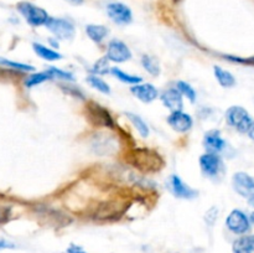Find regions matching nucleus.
Returning <instances> with one entry per match:
<instances>
[{"mask_svg":"<svg viewBox=\"0 0 254 253\" xmlns=\"http://www.w3.org/2000/svg\"><path fill=\"white\" fill-rule=\"evenodd\" d=\"M130 92L139 99V101L144 102V103H151L158 98L159 93L155 86L151 83H139L134 84L130 88Z\"/></svg>","mask_w":254,"mask_h":253,"instance_id":"dca6fc26","label":"nucleus"},{"mask_svg":"<svg viewBox=\"0 0 254 253\" xmlns=\"http://www.w3.org/2000/svg\"><path fill=\"white\" fill-rule=\"evenodd\" d=\"M87 82H88V83L91 84V86L93 87L94 89L102 92V93H104V94L111 93V88H109L108 83H107V82H104L103 79L101 78V77L88 76V77H87Z\"/></svg>","mask_w":254,"mask_h":253,"instance_id":"bb28decb","label":"nucleus"},{"mask_svg":"<svg viewBox=\"0 0 254 253\" xmlns=\"http://www.w3.org/2000/svg\"><path fill=\"white\" fill-rule=\"evenodd\" d=\"M247 134L250 135L251 139H253V140H254V121L252 122V124H251L250 129H248V131H247Z\"/></svg>","mask_w":254,"mask_h":253,"instance_id":"f704fd0d","label":"nucleus"},{"mask_svg":"<svg viewBox=\"0 0 254 253\" xmlns=\"http://www.w3.org/2000/svg\"><path fill=\"white\" fill-rule=\"evenodd\" d=\"M232 184L236 192L243 197L250 198L254 193V179L243 171L236 173L233 175Z\"/></svg>","mask_w":254,"mask_h":253,"instance_id":"9d476101","label":"nucleus"},{"mask_svg":"<svg viewBox=\"0 0 254 253\" xmlns=\"http://www.w3.org/2000/svg\"><path fill=\"white\" fill-rule=\"evenodd\" d=\"M217 215H218V208L217 207H211L210 210L206 212V217H205L206 222H207L210 226H212L213 223H215V221L217 220V217H218Z\"/></svg>","mask_w":254,"mask_h":253,"instance_id":"2f4dec72","label":"nucleus"},{"mask_svg":"<svg viewBox=\"0 0 254 253\" xmlns=\"http://www.w3.org/2000/svg\"><path fill=\"white\" fill-rule=\"evenodd\" d=\"M250 221H251V223H253V225H254V212L252 213V215H251V217H250Z\"/></svg>","mask_w":254,"mask_h":253,"instance_id":"4c0bfd02","label":"nucleus"},{"mask_svg":"<svg viewBox=\"0 0 254 253\" xmlns=\"http://www.w3.org/2000/svg\"><path fill=\"white\" fill-rule=\"evenodd\" d=\"M112 74H113L114 77H117V78L119 79V81L124 82V83H128V84H139L140 83L143 79H141V77L139 76H134V74H129V73H126L124 71H122L121 68H118V67H113L112 68Z\"/></svg>","mask_w":254,"mask_h":253,"instance_id":"5701e85b","label":"nucleus"},{"mask_svg":"<svg viewBox=\"0 0 254 253\" xmlns=\"http://www.w3.org/2000/svg\"><path fill=\"white\" fill-rule=\"evenodd\" d=\"M178 86V89L180 91V93L183 96L188 97L190 99V102H195L196 101V91L193 89V87H191V84H189L188 82L185 81H179L176 83Z\"/></svg>","mask_w":254,"mask_h":253,"instance_id":"cd10ccee","label":"nucleus"},{"mask_svg":"<svg viewBox=\"0 0 254 253\" xmlns=\"http://www.w3.org/2000/svg\"><path fill=\"white\" fill-rule=\"evenodd\" d=\"M141 64L145 68V71H148L149 73L153 74V76H158L160 73V67H159V62L156 61L154 57L148 56V55H144L143 59H141Z\"/></svg>","mask_w":254,"mask_h":253,"instance_id":"a878e982","label":"nucleus"},{"mask_svg":"<svg viewBox=\"0 0 254 253\" xmlns=\"http://www.w3.org/2000/svg\"><path fill=\"white\" fill-rule=\"evenodd\" d=\"M126 116L128 117L129 121L133 123V126H135V129L138 130V133L140 134L143 138H148L149 136V133H150V130H149V126L148 124L144 122V119L141 118V117L136 116V114L134 113H130V112H128V113H126Z\"/></svg>","mask_w":254,"mask_h":253,"instance_id":"4be33fe9","label":"nucleus"},{"mask_svg":"<svg viewBox=\"0 0 254 253\" xmlns=\"http://www.w3.org/2000/svg\"><path fill=\"white\" fill-rule=\"evenodd\" d=\"M203 146H205L206 151L207 153H213L218 154L221 151H223L227 146V141L222 138L220 130H208L205 134V138H203Z\"/></svg>","mask_w":254,"mask_h":253,"instance_id":"2eb2a0df","label":"nucleus"},{"mask_svg":"<svg viewBox=\"0 0 254 253\" xmlns=\"http://www.w3.org/2000/svg\"><path fill=\"white\" fill-rule=\"evenodd\" d=\"M226 226L231 232L236 235H243L251 228V221L243 211L233 210L226 218Z\"/></svg>","mask_w":254,"mask_h":253,"instance_id":"6e6552de","label":"nucleus"},{"mask_svg":"<svg viewBox=\"0 0 254 253\" xmlns=\"http://www.w3.org/2000/svg\"><path fill=\"white\" fill-rule=\"evenodd\" d=\"M248 202H250V205L252 206V207H254V193L252 196H251L250 198H248Z\"/></svg>","mask_w":254,"mask_h":253,"instance_id":"e433bc0d","label":"nucleus"},{"mask_svg":"<svg viewBox=\"0 0 254 253\" xmlns=\"http://www.w3.org/2000/svg\"><path fill=\"white\" fill-rule=\"evenodd\" d=\"M16 246L14 245V243L9 242V241L4 240V238H0V250H12V248H15Z\"/></svg>","mask_w":254,"mask_h":253,"instance_id":"473e14b6","label":"nucleus"},{"mask_svg":"<svg viewBox=\"0 0 254 253\" xmlns=\"http://www.w3.org/2000/svg\"><path fill=\"white\" fill-rule=\"evenodd\" d=\"M45 26L57 37L61 40H71L74 36V26L71 21L66 19H57V17H49Z\"/></svg>","mask_w":254,"mask_h":253,"instance_id":"0eeeda50","label":"nucleus"},{"mask_svg":"<svg viewBox=\"0 0 254 253\" xmlns=\"http://www.w3.org/2000/svg\"><path fill=\"white\" fill-rule=\"evenodd\" d=\"M67 253H87L81 246L77 245H71L68 248H67Z\"/></svg>","mask_w":254,"mask_h":253,"instance_id":"72a5a7b5","label":"nucleus"},{"mask_svg":"<svg viewBox=\"0 0 254 253\" xmlns=\"http://www.w3.org/2000/svg\"><path fill=\"white\" fill-rule=\"evenodd\" d=\"M66 1H68L72 5H82L84 0H66Z\"/></svg>","mask_w":254,"mask_h":253,"instance_id":"c9c22d12","label":"nucleus"},{"mask_svg":"<svg viewBox=\"0 0 254 253\" xmlns=\"http://www.w3.org/2000/svg\"><path fill=\"white\" fill-rule=\"evenodd\" d=\"M226 121L231 126L236 128L241 133H247L253 122L250 113L243 107L240 106H232L227 109Z\"/></svg>","mask_w":254,"mask_h":253,"instance_id":"423d86ee","label":"nucleus"},{"mask_svg":"<svg viewBox=\"0 0 254 253\" xmlns=\"http://www.w3.org/2000/svg\"><path fill=\"white\" fill-rule=\"evenodd\" d=\"M108 29L103 25H87L86 26V34L88 35L89 39L92 41L97 42V44H101L104 39L108 35Z\"/></svg>","mask_w":254,"mask_h":253,"instance_id":"6ab92c4d","label":"nucleus"},{"mask_svg":"<svg viewBox=\"0 0 254 253\" xmlns=\"http://www.w3.org/2000/svg\"><path fill=\"white\" fill-rule=\"evenodd\" d=\"M87 114H88V121L94 126L109 129H113L116 126L112 114L109 113L108 109L102 107L101 104L94 103V102L87 104Z\"/></svg>","mask_w":254,"mask_h":253,"instance_id":"20e7f679","label":"nucleus"},{"mask_svg":"<svg viewBox=\"0 0 254 253\" xmlns=\"http://www.w3.org/2000/svg\"><path fill=\"white\" fill-rule=\"evenodd\" d=\"M107 14L116 24L127 25L133 20L131 10L123 2H111L107 6Z\"/></svg>","mask_w":254,"mask_h":253,"instance_id":"9b49d317","label":"nucleus"},{"mask_svg":"<svg viewBox=\"0 0 254 253\" xmlns=\"http://www.w3.org/2000/svg\"><path fill=\"white\" fill-rule=\"evenodd\" d=\"M107 57L109 61L121 63L131 59V51L123 41L114 39L109 41L107 47Z\"/></svg>","mask_w":254,"mask_h":253,"instance_id":"1a4fd4ad","label":"nucleus"},{"mask_svg":"<svg viewBox=\"0 0 254 253\" xmlns=\"http://www.w3.org/2000/svg\"><path fill=\"white\" fill-rule=\"evenodd\" d=\"M226 59L230 60L232 62H237V63H242V64H248V66H254V57H248V59H243V57H237V56H225Z\"/></svg>","mask_w":254,"mask_h":253,"instance_id":"7c9ffc66","label":"nucleus"},{"mask_svg":"<svg viewBox=\"0 0 254 253\" xmlns=\"http://www.w3.org/2000/svg\"><path fill=\"white\" fill-rule=\"evenodd\" d=\"M50 78H52V76L49 71L30 74V76L26 77V79H25V86H26L27 88H32V87L37 86V84L44 83L45 81H47V79Z\"/></svg>","mask_w":254,"mask_h":253,"instance_id":"b1692460","label":"nucleus"},{"mask_svg":"<svg viewBox=\"0 0 254 253\" xmlns=\"http://www.w3.org/2000/svg\"><path fill=\"white\" fill-rule=\"evenodd\" d=\"M200 168L201 171L206 178H210L212 180L222 178L225 173V164L218 154L205 153L200 156Z\"/></svg>","mask_w":254,"mask_h":253,"instance_id":"7ed1b4c3","label":"nucleus"},{"mask_svg":"<svg viewBox=\"0 0 254 253\" xmlns=\"http://www.w3.org/2000/svg\"><path fill=\"white\" fill-rule=\"evenodd\" d=\"M17 10H19L20 14L25 17L27 24L31 25V26L34 27L46 25L47 20H49L50 17L42 7H39L36 6V5L27 1L19 2V4H17Z\"/></svg>","mask_w":254,"mask_h":253,"instance_id":"39448f33","label":"nucleus"},{"mask_svg":"<svg viewBox=\"0 0 254 253\" xmlns=\"http://www.w3.org/2000/svg\"><path fill=\"white\" fill-rule=\"evenodd\" d=\"M168 123L178 133H186L192 128L193 122L190 114L183 111H176L171 112L170 116L168 117Z\"/></svg>","mask_w":254,"mask_h":253,"instance_id":"f8f14e48","label":"nucleus"},{"mask_svg":"<svg viewBox=\"0 0 254 253\" xmlns=\"http://www.w3.org/2000/svg\"><path fill=\"white\" fill-rule=\"evenodd\" d=\"M173 1H174V2H180L181 0H173Z\"/></svg>","mask_w":254,"mask_h":253,"instance_id":"58836bf2","label":"nucleus"},{"mask_svg":"<svg viewBox=\"0 0 254 253\" xmlns=\"http://www.w3.org/2000/svg\"><path fill=\"white\" fill-rule=\"evenodd\" d=\"M126 160L129 165L143 173H156L165 165L163 156L149 148H133L128 150Z\"/></svg>","mask_w":254,"mask_h":253,"instance_id":"f257e3e1","label":"nucleus"},{"mask_svg":"<svg viewBox=\"0 0 254 253\" xmlns=\"http://www.w3.org/2000/svg\"><path fill=\"white\" fill-rule=\"evenodd\" d=\"M47 71L51 73L52 78L54 77H56V78H61V79H64V81H74V77L73 74L69 73V72H66V71H62V69H59L56 68V67H50Z\"/></svg>","mask_w":254,"mask_h":253,"instance_id":"c756f323","label":"nucleus"},{"mask_svg":"<svg viewBox=\"0 0 254 253\" xmlns=\"http://www.w3.org/2000/svg\"><path fill=\"white\" fill-rule=\"evenodd\" d=\"M0 66L1 67H7V68L15 69V71H21V72H32L35 71L34 66H30L26 63H20V62L11 61V60L4 59V57H0Z\"/></svg>","mask_w":254,"mask_h":253,"instance_id":"393cba45","label":"nucleus"},{"mask_svg":"<svg viewBox=\"0 0 254 253\" xmlns=\"http://www.w3.org/2000/svg\"><path fill=\"white\" fill-rule=\"evenodd\" d=\"M169 188H170L171 192L179 198H186V200H190V198L196 197L198 195V192L196 190H193L192 188H190L189 185H186L178 175H171L169 179Z\"/></svg>","mask_w":254,"mask_h":253,"instance_id":"4468645a","label":"nucleus"},{"mask_svg":"<svg viewBox=\"0 0 254 253\" xmlns=\"http://www.w3.org/2000/svg\"><path fill=\"white\" fill-rule=\"evenodd\" d=\"M92 71L96 74H107L109 72V60L108 57H101L92 67Z\"/></svg>","mask_w":254,"mask_h":253,"instance_id":"c85d7f7f","label":"nucleus"},{"mask_svg":"<svg viewBox=\"0 0 254 253\" xmlns=\"http://www.w3.org/2000/svg\"><path fill=\"white\" fill-rule=\"evenodd\" d=\"M32 49L36 52L37 56L46 60V61H57V60L62 59L61 54H59V52L55 51V50L44 46V45L37 44V42H34V44H32Z\"/></svg>","mask_w":254,"mask_h":253,"instance_id":"aec40b11","label":"nucleus"},{"mask_svg":"<svg viewBox=\"0 0 254 253\" xmlns=\"http://www.w3.org/2000/svg\"><path fill=\"white\" fill-rule=\"evenodd\" d=\"M116 139L109 134H97L92 141V149L98 155H109L116 150Z\"/></svg>","mask_w":254,"mask_h":253,"instance_id":"ddd939ff","label":"nucleus"},{"mask_svg":"<svg viewBox=\"0 0 254 253\" xmlns=\"http://www.w3.org/2000/svg\"><path fill=\"white\" fill-rule=\"evenodd\" d=\"M128 203L124 201L109 200L99 203L92 212V217L98 221H111L121 218L126 213Z\"/></svg>","mask_w":254,"mask_h":253,"instance_id":"f03ea898","label":"nucleus"},{"mask_svg":"<svg viewBox=\"0 0 254 253\" xmlns=\"http://www.w3.org/2000/svg\"><path fill=\"white\" fill-rule=\"evenodd\" d=\"M233 253H254V235L242 236L233 242Z\"/></svg>","mask_w":254,"mask_h":253,"instance_id":"a211bd4d","label":"nucleus"},{"mask_svg":"<svg viewBox=\"0 0 254 253\" xmlns=\"http://www.w3.org/2000/svg\"><path fill=\"white\" fill-rule=\"evenodd\" d=\"M161 102L166 108L170 109L171 112L183 111L184 102H183V94L180 93L178 88H170L166 89L161 93L160 96Z\"/></svg>","mask_w":254,"mask_h":253,"instance_id":"f3484780","label":"nucleus"},{"mask_svg":"<svg viewBox=\"0 0 254 253\" xmlns=\"http://www.w3.org/2000/svg\"><path fill=\"white\" fill-rule=\"evenodd\" d=\"M213 71H215V76L217 78L218 83L221 84L225 88H231L236 84V78L230 71L227 69L221 68L220 66H215L213 67Z\"/></svg>","mask_w":254,"mask_h":253,"instance_id":"412c9836","label":"nucleus"}]
</instances>
